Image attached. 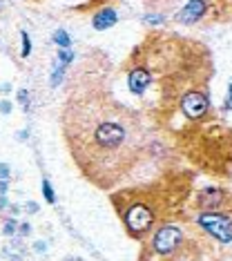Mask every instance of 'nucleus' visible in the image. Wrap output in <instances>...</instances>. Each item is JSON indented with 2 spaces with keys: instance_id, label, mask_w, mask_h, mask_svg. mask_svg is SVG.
Masks as SVG:
<instances>
[{
  "instance_id": "nucleus-1",
  "label": "nucleus",
  "mask_w": 232,
  "mask_h": 261,
  "mask_svg": "<svg viewBox=\"0 0 232 261\" xmlns=\"http://www.w3.org/2000/svg\"><path fill=\"white\" fill-rule=\"evenodd\" d=\"M69 147L78 161H89L92 168L125 165L143 143L141 134H134L139 121L110 101L69 103Z\"/></svg>"
},
{
  "instance_id": "nucleus-2",
  "label": "nucleus",
  "mask_w": 232,
  "mask_h": 261,
  "mask_svg": "<svg viewBox=\"0 0 232 261\" xmlns=\"http://www.w3.org/2000/svg\"><path fill=\"white\" fill-rule=\"evenodd\" d=\"M199 223H201L210 234L219 239L221 243H230L232 239V223L228 214H217V212H208L199 217Z\"/></svg>"
},
{
  "instance_id": "nucleus-3",
  "label": "nucleus",
  "mask_w": 232,
  "mask_h": 261,
  "mask_svg": "<svg viewBox=\"0 0 232 261\" xmlns=\"http://www.w3.org/2000/svg\"><path fill=\"white\" fill-rule=\"evenodd\" d=\"M181 241V230L174 226H168V228H161L159 232H156L154 237V250L161 252V255H168V252H172L174 248H176V243Z\"/></svg>"
},
{
  "instance_id": "nucleus-4",
  "label": "nucleus",
  "mask_w": 232,
  "mask_h": 261,
  "mask_svg": "<svg viewBox=\"0 0 232 261\" xmlns=\"http://www.w3.org/2000/svg\"><path fill=\"white\" fill-rule=\"evenodd\" d=\"M208 98H205V94L201 92H190L183 96V101H181V107H183L185 116H190V118H201L205 112H208Z\"/></svg>"
},
{
  "instance_id": "nucleus-5",
  "label": "nucleus",
  "mask_w": 232,
  "mask_h": 261,
  "mask_svg": "<svg viewBox=\"0 0 232 261\" xmlns=\"http://www.w3.org/2000/svg\"><path fill=\"white\" fill-rule=\"evenodd\" d=\"M125 221L132 232H145L152 226V212L147 208H143V205H134V208L127 212Z\"/></svg>"
},
{
  "instance_id": "nucleus-6",
  "label": "nucleus",
  "mask_w": 232,
  "mask_h": 261,
  "mask_svg": "<svg viewBox=\"0 0 232 261\" xmlns=\"http://www.w3.org/2000/svg\"><path fill=\"white\" fill-rule=\"evenodd\" d=\"M203 14H205V2H203V0H190L188 5L176 14V20H179L181 25H192V23H197Z\"/></svg>"
},
{
  "instance_id": "nucleus-7",
  "label": "nucleus",
  "mask_w": 232,
  "mask_h": 261,
  "mask_svg": "<svg viewBox=\"0 0 232 261\" xmlns=\"http://www.w3.org/2000/svg\"><path fill=\"white\" fill-rule=\"evenodd\" d=\"M127 85H130L132 94H143L145 87L150 85V72L143 67H136L130 72V78H127Z\"/></svg>"
},
{
  "instance_id": "nucleus-8",
  "label": "nucleus",
  "mask_w": 232,
  "mask_h": 261,
  "mask_svg": "<svg viewBox=\"0 0 232 261\" xmlns=\"http://www.w3.org/2000/svg\"><path fill=\"white\" fill-rule=\"evenodd\" d=\"M116 20H118V16H116L114 9H101L92 18V25H94V29H98V31H105V29L114 27Z\"/></svg>"
},
{
  "instance_id": "nucleus-9",
  "label": "nucleus",
  "mask_w": 232,
  "mask_h": 261,
  "mask_svg": "<svg viewBox=\"0 0 232 261\" xmlns=\"http://www.w3.org/2000/svg\"><path fill=\"white\" fill-rule=\"evenodd\" d=\"M52 38L60 49H69V45H72V38H69V34L65 31V29H56Z\"/></svg>"
},
{
  "instance_id": "nucleus-10",
  "label": "nucleus",
  "mask_w": 232,
  "mask_h": 261,
  "mask_svg": "<svg viewBox=\"0 0 232 261\" xmlns=\"http://www.w3.org/2000/svg\"><path fill=\"white\" fill-rule=\"evenodd\" d=\"M65 67H67V65H65V63H60V60L56 58V63H54V72H52V78H49L52 87L60 85V81H63V74H65Z\"/></svg>"
},
{
  "instance_id": "nucleus-11",
  "label": "nucleus",
  "mask_w": 232,
  "mask_h": 261,
  "mask_svg": "<svg viewBox=\"0 0 232 261\" xmlns=\"http://www.w3.org/2000/svg\"><path fill=\"white\" fill-rule=\"evenodd\" d=\"M20 38H23V52H20V54L27 58L29 54H31V43H29V34H27V31H23V34H20Z\"/></svg>"
},
{
  "instance_id": "nucleus-12",
  "label": "nucleus",
  "mask_w": 232,
  "mask_h": 261,
  "mask_svg": "<svg viewBox=\"0 0 232 261\" xmlns=\"http://www.w3.org/2000/svg\"><path fill=\"white\" fill-rule=\"evenodd\" d=\"M58 60L65 63V65H69L74 60V52H69V49H60V52H58Z\"/></svg>"
},
{
  "instance_id": "nucleus-13",
  "label": "nucleus",
  "mask_w": 232,
  "mask_h": 261,
  "mask_svg": "<svg viewBox=\"0 0 232 261\" xmlns=\"http://www.w3.org/2000/svg\"><path fill=\"white\" fill-rule=\"evenodd\" d=\"M43 194H45V199H47L49 203L56 201V194H54V190H52V185H49V181H43Z\"/></svg>"
},
{
  "instance_id": "nucleus-14",
  "label": "nucleus",
  "mask_w": 232,
  "mask_h": 261,
  "mask_svg": "<svg viewBox=\"0 0 232 261\" xmlns=\"http://www.w3.org/2000/svg\"><path fill=\"white\" fill-rule=\"evenodd\" d=\"M7 179H9V165L0 163V181H7Z\"/></svg>"
},
{
  "instance_id": "nucleus-15",
  "label": "nucleus",
  "mask_w": 232,
  "mask_h": 261,
  "mask_svg": "<svg viewBox=\"0 0 232 261\" xmlns=\"http://www.w3.org/2000/svg\"><path fill=\"white\" fill-rule=\"evenodd\" d=\"M145 23H150V25H161V23H163V16H145Z\"/></svg>"
},
{
  "instance_id": "nucleus-16",
  "label": "nucleus",
  "mask_w": 232,
  "mask_h": 261,
  "mask_svg": "<svg viewBox=\"0 0 232 261\" xmlns=\"http://www.w3.org/2000/svg\"><path fill=\"white\" fill-rule=\"evenodd\" d=\"M0 112H2V114H9V112H11V103L9 101H0Z\"/></svg>"
},
{
  "instance_id": "nucleus-17",
  "label": "nucleus",
  "mask_w": 232,
  "mask_h": 261,
  "mask_svg": "<svg viewBox=\"0 0 232 261\" xmlns=\"http://www.w3.org/2000/svg\"><path fill=\"white\" fill-rule=\"evenodd\" d=\"M18 98H20V103H23L25 107L29 105V103H27V92H25V89H20V92H18Z\"/></svg>"
},
{
  "instance_id": "nucleus-18",
  "label": "nucleus",
  "mask_w": 232,
  "mask_h": 261,
  "mask_svg": "<svg viewBox=\"0 0 232 261\" xmlns=\"http://www.w3.org/2000/svg\"><path fill=\"white\" fill-rule=\"evenodd\" d=\"M14 230H16V223L9 221V223L5 226V234H14Z\"/></svg>"
},
{
  "instance_id": "nucleus-19",
  "label": "nucleus",
  "mask_w": 232,
  "mask_h": 261,
  "mask_svg": "<svg viewBox=\"0 0 232 261\" xmlns=\"http://www.w3.org/2000/svg\"><path fill=\"white\" fill-rule=\"evenodd\" d=\"M27 210L29 212H38V205L36 203H27Z\"/></svg>"
},
{
  "instance_id": "nucleus-20",
  "label": "nucleus",
  "mask_w": 232,
  "mask_h": 261,
  "mask_svg": "<svg viewBox=\"0 0 232 261\" xmlns=\"http://www.w3.org/2000/svg\"><path fill=\"white\" fill-rule=\"evenodd\" d=\"M7 192V181H0V194Z\"/></svg>"
},
{
  "instance_id": "nucleus-21",
  "label": "nucleus",
  "mask_w": 232,
  "mask_h": 261,
  "mask_svg": "<svg viewBox=\"0 0 232 261\" xmlns=\"http://www.w3.org/2000/svg\"><path fill=\"white\" fill-rule=\"evenodd\" d=\"M36 250H38V252H45V243L38 241V243H36Z\"/></svg>"
},
{
  "instance_id": "nucleus-22",
  "label": "nucleus",
  "mask_w": 232,
  "mask_h": 261,
  "mask_svg": "<svg viewBox=\"0 0 232 261\" xmlns=\"http://www.w3.org/2000/svg\"><path fill=\"white\" fill-rule=\"evenodd\" d=\"M0 92H2V94H7V92H11V85H2V87H0Z\"/></svg>"
},
{
  "instance_id": "nucleus-23",
  "label": "nucleus",
  "mask_w": 232,
  "mask_h": 261,
  "mask_svg": "<svg viewBox=\"0 0 232 261\" xmlns=\"http://www.w3.org/2000/svg\"><path fill=\"white\" fill-rule=\"evenodd\" d=\"M0 208H7V199L5 197H0Z\"/></svg>"
}]
</instances>
